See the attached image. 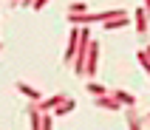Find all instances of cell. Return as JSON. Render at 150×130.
Returning a JSON list of instances; mask_svg holds the SVG:
<instances>
[{
	"mask_svg": "<svg viewBox=\"0 0 150 130\" xmlns=\"http://www.w3.org/2000/svg\"><path fill=\"white\" fill-rule=\"evenodd\" d=\"M88 45H91V34H88V28H79V45H76V54H74V73L76 76H82L85 73V59H88Z\"/></svg>",
	"mask_w": 150,
	"mask_h": 130,
	"instance_id": "6da1fadb",
	"label": "cell"
},
{
	"mask_svg": "<svg viewBox=\"0 0 150 130\" xmlns=\"http://www.w3.org/2000/svg\"><path fill=\"white\" fill-rule=\"evenodd\" d=\"M96 59H99V42H93L88 45V59H85V76H93L96 73Z\"/></svg>",
	"mask_w": 150,
	"mask_h": 130,
	"instance_id": "7a4b0ae2",
	"label": "cell"
},
{
	"mask_svg": "<svg viewBox=\"0 0 150 130\" xmlns=\"http://www.w3.org/2000/svg\"><path fill=\"white\" fill-rule=\"evenodd\" d=\"M133 20H136V31H139V34H147V25H150V20H147V11H144V6L133 11Z\"/></svg>",
	"mask_w": 150,
	"mask_h": 130,
	"instance_id": "3957f363",
	"label": "cell"
},
{
	"mask_svg": "<svg viewBox=\"0 0 150 130\" xmlns=\"http://www.w3.org/2000/svg\"><path fill=\"white\" fill-rule=\"evenodd\" d=\"M74 105H76V102H74L71 96H62V102L54 107V113H57V116H65V113H71V110H74Z\"/></svg>",
	"mask_w": 150,
	"mask_h": 130,
	"instance_id": "277c9868",
	"label": "cell"
},
{
	"mask_svg": "<svg viewBox=\"0 0 150 130\" xmlns=\"http://www.w3.org/2000/svg\"><path fill=\"white\" fill-rule=\"evenodd\" d=\"M17 90H20L23 96L34 99V102H40V90H37V88H31V85H25V82H17Z\"/></svg>",
	"mask_w": 150,
	"mask_h": 130,
	"instance_id": "5b68a950",
	"label": "cell"
},
{
	"mask_svg": "<svg viewBox=\"0 0 150 130\" xmlns=\"http://www.w3.org/2000/svg\"><path fill=\"white\" fill-rule=\"evenodd\" d=\"M113 99H116L119 105H127V107L136 105V96L133 93H125V90H113Z\"/></svg>",
	"mask_w": 150,
	"mask_h": 130,
	"instance_id": "8992f818",
	"label": "cell"
},
{
	"mask_svg": "<svg viewBox=\"0 0 150 130\" xmlns=\"http://www.w3.org/2000/svg\"><path fill=\"white\" fill-rule=\"evenodd\" d=\"M96 107H108V110H119L122 105H119L116 99H110L108 93H105V96H96Z\"/></svg>",
	"mask_w": 150,
	"mask_h": 130,
	"instance_id": "52a82bcc",
	"label": "cell"
},
{
	"mask_svg": "<svg viewBox=\"0 0 150 130\" xmlns=\"http://www.w3.org/2000/svg\"><path fill=\"white\" fill-rule=\"evenodd\" d=\"M59 102H62V96H51V99H45V102H37L34 107H37V110H54Z\"/></svg>",
	"mask_w": 150,
	"mask_h": 130,
	"instance_id": "ba28073f",
	"label": "cell"
},
{
	"mask_svg": "<svg viewBox=\"0 0 150 130\" xmlns=\"http://www.w3.org/2000/svg\"><path fill=\"white\" fill-rule=\"evenodd\" d=\"M127 23H130V20H127V14H125V17H116V20H108L105 28L110 31V28H122V25H127Z\"/></svg>",
	"mask_w": 150,
	"mask_h": 130,
	"instance_id": "9c48e42d",
	"label": "cell"
},
{
	"mask_svg": "<svg viewBox=\"0 0 150 130\" xmlns=\"http://www.w3.org/2000/svg\"><path fill=\"white\" fill-rule=\"evenodd\" d=\"M88 90H91L93 96H105V93H108V88L99 85V82H88Z\"/></svg>",
	"mask_w": 150,
	"mask_h": 130,
	"instance_id": "30bf717a",
	"label": "cell"
},
{
	"mask_svg": "<svg viewBox=\"0 0 150 130\" xmlns=\"http://www.w3.org/2000/svg\"><path fill=\"white\" fill-rule=\"evenodd\" d=\"M127 124H130V130H142V124H139V119H136L133 110H127Z\"/></svg>",
	"mask_w": 150,
	"mask_h": 130,
	"instance_id": "8fae6325",
	"label": "cell"
},
{
	"mask_svg": "<svg viewBox=\"0 0 150 130\" xmlns=\"http://www.w3.org/2000/svg\"><path fill=\"white\" fill-rule=\"evenodd\" d=\"M68 14H85V3H71L68 6Z\"/></svg>",
	"mask_w": 150,
	"mask_h": 130,
	"instance_id": "7c38bea8",
	"label": "cell"
},
{
	"mask_svg": "<svg viewBox=\"0 0 150 130\" xmlns=\"http://www.w3.org/2000/svg\"><path fill=\"white\" fill-rule=\"evenodd\" d=\"M45 3H48V0H34V6H31V8H37V11H40V8L45 6Z\"/></svg>",
	"mask_w": 150,
	"mask_h": 130,
	"instance_id": "4fadbf2b",
	"label": "cell"
},
{
	"mask_svg": "<svg viewBox=\"0 0 150 130\" xmlns=\"http://www.w3.org/2000/svg\"><path fill=\"white\" fill-rule=\"evenodd\" d=\"M144 11H147V20H150V0H144Z\"/></svg>",
	"mask_w": 150,
	"mask_h": 130,
	"instance_id": "5bb4252c",
	"label": "cell"
},
{
	"mask_svg": "<svg viewBox=\"0 0 150 130\" xmlns=\"http://www.w3.org/2000/svg\"><path fill=\"white\" fill-rule=\"evenodd\" d=\"M20 6H34V0H20Z\"/></svg>",
	"mask_w": 150,
	"mask_h": 130,
	"instance_id": "9a60e30c",
	"label": "cell"
}]
</instances>
